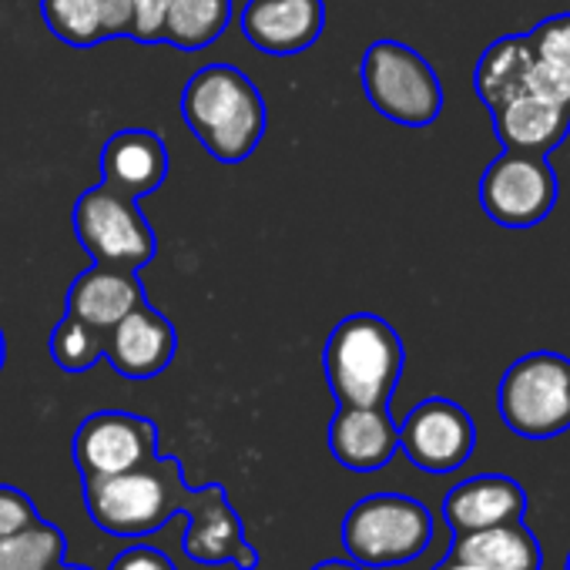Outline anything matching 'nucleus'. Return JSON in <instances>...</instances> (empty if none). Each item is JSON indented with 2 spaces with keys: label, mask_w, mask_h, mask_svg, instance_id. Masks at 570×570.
<instances>
[{
  "label": "nucleus",
  "mask_w": 570,
  "mask_h": 570,
  "mask_svg": "<svg viewBox=\"0 0 570 570\" xmlns=\"http://www.w3.org/2000/svg\"><path fill=\"white\" fill-rule=\"evenodd\" d=\"M195 490L181 476L175 456L155 453L148 463L85 480V507L91 520L115 537H145L165 527L175 513H185Z\"/></svg>",
  "instance_id": "nucleus-1"
},
{
  "label": "nucleus",
  "mask_w": 570,
  "mask_h": 570,
  "mask_svg": "<svg viewBox=\"0 0 570 570\" xmlns=\"http://www.w3.org/2000/svg\"><path fill=\"white\" fill-rule=\"evenodd\" d=\"M185 125L218 161H242L265 131V105L258 88L228 65L202 68L181 95Z\"/></svg>",
  "instance_id": "nucleus-2"
},
{
  "label": "nucleus",
  "mask_w": 570,
  "mask_h": 570,
  "mask_svg": "<svg viewBox=\"0 0 570 570\" xmlns=\"http://www.w3.org/2000/svg\"><path fill=\"white\" fill-rule=\"evenodd\" d=\"M323 363L340 406H386L403 373V343L386 320L356 313L333 330Z\"/></svg>",
  "instance_id": "nucleus-3"
},
{
  "label": "nucleus",
  "mask_w": 570,
  "mask_h": 570,
  "mask_svg": "<svg viewBox=\"0 0 570 570\" xmlns=\"http://www.w3.org/2000/svg\"><path fill=\"white\" fill-rule=\"evenodd\" d=\"M433 540L430 510L403 493H373L343 517V547L363 567H396L416 560Z\"/></svg>",
  "instance_id": "nucleus-4"
},
{
  "label": "nucleus",
  "mask_w": 570,
  "mask_h": 570,
  "mask_svg": "<svg viewBox=\"0 0 570 570\" xmlns=\"http://www.w3.org/2000/svg\"><path fill=\"white\" fill-rule=\"evenodd\" d=\"M503 423L523 440H550L570 430V360L550 350L517 360L497 390Z\"/></svg>",
  "instance_id": "nucleus-5"
},
{
  "label": "nucleus",
  "mask_w": 570,
  "mask_h": 570,
  "mask_svg": "<svg viewBox=\"0 0 570 570\" xmlns=\"http://www.w3.org/2000/svg\"><path fill=\"white\" fill-rule=\"evenodd\" d=\"M363 88L373 108L406 128H426L443 111V88L430 61L400 45L376 41L363 55Z\"/></svg>",
  "instance_id": "nucleus-6"
},
{
  "label": "nucleus",
  "mask_w": 570,
  "mask_h": 570,
  "mask_svg": "<svg viewBox=\"0 0 570 570\" xmlns=\"http://www.w3.org/2000/svg\"><path fill=\"white\" fill-rule=\"evenodd\" d=\"M75 232L98 265L138 272L155 255V232L138 202L108 185H98L78 198Z\"/></svg>",
  "instance_id": "nucleus-7"
},
{
  "label": "nucleus",
  "mask_w": 570,
  "mask_h": 570,
  "mask_svg": "<svg viewBox=\"0 0 570 570\" xmlns=\"http://www.w3.org/2000/svg\"><path fill=\"white\" fill-rule=\"evenodd\" d=\"M557 175L547 155L533 151H503L493 158L480 178V205L490 222L503 228L540 225L557 205Z\"/></svg>",
  "instance_id": "nucleus-8"
},
{
  "label": "nucleus",
  "mask_w": 570,
  "mask_h": 570,
  "mask_svg": "<svg viewBox=\"0 0 570 570\" xmlns=\"http://www.w3.org/2000/svg\"><path fill=\"white\" fill-rule=\"evenodd\" d=\"M476 446V426L453 400H423L400 423V450L423 473L443 476L460 470Z\"/></svg>",
  "instance_id": "nucleus-9"
},
{
  "label": "nucleus",
  "mask_w": 570,
  "mask_h": 570,
  "mask_svg": "<svg viewBox=\"0 0 570 570\" xmlns=\"http://www.w3.org/2000/svg\"><path fill=\"white\" fill-rule=\"evenodd\" d=\"M158 453V430L135 413L105 410L88 416L75 433V463L81 480L111 476L148 463Z\"/></svg>",
  "instance_id": "nucleus-10"
},
{
  "label": "nucleus",
  "mask_w": 570,
  "mask_h": 570,
  "mask_svg": "<svg viewBox=\"0 0 570 570\" xmlns=\"http://www.w3.org/2000/svg\"><path fill=\"white\" fill-rule=\"evenodd\" d=\"M198 497L185 510L188 527L181 537L185 557L195 563H235L238 570L258 567V550L245 540L242 520L228 503L222 483H208L195 490Z\"/></svg>",
  "instance_id": "nucleus-11"
},
{
  "label": "nucleus",
  "mask_w": 570,
  "mask_h": 570,
  "mask_svg": "<svg viewBox=\"0 0 570 570\" xmlns=\"http://www.w3.org/2000/svg\"><path fill=\"white\" fill-rule=\"evenodd\" d=\"M323 0H248L242 35L265 55H299L323 35Z\"/></svg>",
  "instance_id": "nucleus-12"
},
{
  "label": "nucleus",
  "mask_w": 570,
  "mask_h": 570,
  "mask_svg": "<svg viewBox=\"0 0 570 570\" xmlns=\"http://www.w3.org/2000/svg\"><path fill=\"white\" fill-rule=\"evenodd\" d=\"M105 360L125 380H151L175 360V330L141 303L105 333Z\"/></svg>",
  "instance_id": "nucleus-13"
},
{
  "label": "nucleus",
  "mask_w": 570,
  "mask_h": 570,
  "mask_svg": "<svg viewBox=\"0 0 570 570\" xmlns=\"http://www.w3.org/2000/svg\"><path fill=\"white\" fill-rule=\"evenodd\" d=\"M330 450L346 470H380L400 450V426L386 406H340L330 426Z\"/></svg>",
  "instance_id": "nucleus-14"
},
{
  "label": "nucleus",
  "mask_w": 570,
  "mask_h": 570,
  "mask_svg": "<svg viewBox=\"0 0 570 570\" xmlns=\"http://www.w3.org/2000/svg\"><path fill=\"white\" fill-rule=\"evenodd\" d=\"M443 517L453 533L520 523L527 517V493L510 476H473L446 493Z\"/></svg>",
  "instance_id": "nucleus-15"
},
{
  "label": "nucleus",
  "mask_w": 570,
  "mask_h": 570,
  "mask_svg": "<svg viewBox=\"0 0 570 570\" xmlns=\"http://www.w3.org/2000/svg\"><path fill=\"white\" fill-rule=\"evenodd\" d=\"M101 175L105 185L128 195V198H145L158 191V185L168 175V151L155 131L145 128H128L108 138L101 151Z\"/></svg>",
  "instance_id": "nucleus-16"
},
{
  "label": "nucleus",
  "mask_w": 570,
  "mask_h": 570,
  "mask_svg": "<svg viewBox=\"0 0 570 570\" xmlns=\"http://www.w3.org/2000/svg\"><path fill=\"white\" fill-rule=\"evenodd\" d=\"M490 115H493L497 138L510 151L550 155L570 135V108H560L533 91H523V95L490 108Z\"/></svg>",
  "instance_id": "nucleus-17"
},
{
  "label": "nucleus",
  "mask_w": 570,
  "mask_h": 570,
  "mask_svg": "<svg viewBox=\"0 0 570 570\" xmlns=\"http://www.w3.org/2000/svg\"><path fill=\"white\" fill-rule=\"evenodd\" d=\"M141 303H145V289L135 278V272L115 265H95L75 278L68 293V316L108 333Z\"/></svg>",
  "instance_id": "nucleus-18"
},
{
  "label": "nucleus",
  "mask_w": 570,
  "mask_h": 570,
  "mask_svg": "<svg viewBox=\"0 0 570 570\" xmlns=\"http://www.w3.org/2000/svg\"><path fill=\"white\" fill-rule=\"evenodd\" d=\"M450 557L490 567V570H540V543L530 533V527L520 523H500L483 527L470 533H453Z\"/></svg>",
  "instance_id": "nucleus-19"
},
{
  "label": "nucleus",
  "mask_w": 570,
  "mask_h": 570,
  "mask_svg": "<svg viewBox=\"0 0 570 570\" xmlns=\"http://www.w3.org/2000/svg\"><path fill=\"white\" fill-rule=\"evenodd\" d=\"M530 68H533V48L527 41V35H507L500 41H493L473 75L476 95L487 108H497L517 95L527 91L530 81Z\"/></svg>",
  "instance_id": "nucleus-20"
},
{
  "label": "nucleus",
  "mask_w": 570,
  "mask_h": 570,
  "mask_svg": "<svg viewBox=\"0 0 570 570\" xmlns=\"http://www.w3.org/2000/svg\"><path fill=\"white\" fill-rule=\"evenodd\" d=\"M232 21V0H171L161 41L198 51L212 45Z\"/></svg>",
  "instance_id": "nucleus-21"
},
{
  "label": "nucleus",
  "mask_w": 570,
  "mask_h": 570,
  "mask_svg": "<svg viewBox=\"0 0 570 570\" xmlns=\"http://www.w3.org/2000/svg\"><path fill=\"white\" fill-rule=\"evenodd\" d=\"M65 553V533L45 520L14 537H0V570H55Z\"/></svg>",
  "instance_id": "nucleus-22"
},
{
  "label": "nucleus",
  "mask_w": 570,
  "mask_h": 570,
  "mask_svg": "<svg viewBox=\"0 0 570 570\" xmlns=\"http://www.w3.org/2000/svg\"><path fill=\"white\" fill-rule=\"evenodd\" d=\"M41 11H45L51 35L61 38L65 45L91 48V45L105 41L95 0H41Z\"/></svg>",
  "instance_id": "nucleus-23"
},
{
  "label": "nucleus",
  "mask_w": 570,
  "mask_h": 570,
  "mask_svg": "<svg viewBox=\"0 0 570 570\" xmlns=\"http://www.w3.org/2000/svg\"><path fill=\"white\" fill-rule=\"evenodd\" d=\"M51 356L61 370L85 373L105 356V333L75 316H65L61 326L51 333Z\"/></svg>",
  "instance_id": "nucleus-24"
},
{
  "label": "nucleus",
  "mask_w": 570,
  "mask_h": 570,
  "mask_svg": "<svg viewBox=\"0 0 570 570\" xmlns=\"http://www.w3.org/2000/svg\"><path fill=\"white\" fill-rule=\"evenodd\" d=\"M527 41L537 58L570 68V14H553L540 21L533 31H527Z\"/></svg>",
  "instance_id": "nucleus-25"
},
{
  "label": "nucleus",
  "mask_w": 570,
  "mask_h": 570,
  "mask_svg": "<svg viewBox=\"0 0 570 570\" xmlns=\"http://www.w3.org/2000/svg\"><path fill=\"white\" fill-rule=\"evenodd\" d=\"M527 91L560 105V108H570V68L567 65H557V61H543L533 55V68H530V81H527Z\"/></svg>",
  "instance_id": "nucleus-26"
},
{
  "label": "nucleus",
  "mask_w": 570,
  "mask_h": 570,
  "mask_svg": "<svg viewBox=\"0 0 570 570\" xmlns=\"http://www.w3.org/2000/svg\"><path fill=\"white\" fill-rule=\"evenodd\" d=\"M38 520H41L38 507L31 503L28 493L0 483V537H14V533L35 527Z\"/></svg>",
  "instance_id": "nucleus-27"
},
{
  "label": "nucleus",
  "mask_w": 570,
  "mask_h": 570,
  "mask_svg": "<svg viewBox=\"0 0 570 570\" xmlns=\"http://www.w3.org/2000/svg\"><path fill=\"white\" fill-rule=\"evenodd\" d=\"M171 0H135V18H131V38L155 45L165 35V18H168Z\"/></svg>",
  "instance_id": "nucleus-28"
},
{
  "label": "nucleus",
  "mask_w": 570,
  "mask_h": 570,
  "mask_svg": "<svg viewBox=\"0 0 570 570\" xmlns=\"http://www.w3.org/2000/svg\"><path fill=\"white\" fill-rule=\"evenodd\" d=\"M101 31L105 38H121L131 35V18H135V0H95Z\"/></svg>",
  "instance_id": "nucleus-29"
},
{
  "label": "nucleus",
  "mask_w": 570,
  "mask_h": 570,
  "mask_svg": "<svg viewBox=\"0 0 570 570\" xmlns=\"http://www.w3.org/2000/svg\"><path fill=\"white\" fill-rule=\"evenodd\" d=\"M108 570H175L171 560L165 553H158L155 547H128L115 557V563Z\"/></svg>",
  "instance_id": "nucleus-30"
},
{
  "label": "nucleus",
  "mask_w": 570,
  "mask_h": 570,
  "mask_svg": "<svg viewBox=\"0 0 570 570\" xmlns=\"http://www.w3.org/2000/svg\"><path fill=\"white\" fill-rule=\"evenodd\" d=\"M313 570H366V567L356 563V560H323V563H316Z\"/></svg>",
  "instance_id": "nucleus-31"
},
{
  "label": "nucleus",
  "mask_w": 570,
  "mask_h": 570,
  "mask_svg": "<svg viewBox=\"0 0 570 570\" xmlns=\"http://www.w3.org/2000/svg\"><path fill=\"white\" fill-rule=\"evenodd\" d=\"M433 570H490V567H476V563H466V560H456V557H446L440 560Z\"/></svg>",
  "instance_id": "nucleus-32"
},
{
  "label": "nucleus",
  "mask_w": 570,
  "mask_h": 570,
  "mask_svg": "<svg viewBox=\"0 0 570 570\" xmlns=\"http://www.w3.org/2000/svg\"><path fill=\"white\" fill-rule=\"evenodd\" d=\"M4 360H8V343H4V333H0V370H4Z\"/></svg>",
  "instance_id": "nucleus-33"
},
{
  "label": "nucleus",
  "mask_w": 570,
  "mask_h": 570,
  "mask_svg": "<svg viewBox=\"0 0 570 570\" xmlns=\"http://www.w3.org/2000/svg\"><path fill=\"white\" fill-rule=\"evenodd\" d=\"M55 570H91V567H75V563H65V560H61V563H58Z\"/></svg>",
  "instance_id": "nucleus-34"
},
{
  "label": "nucleus",
  "mask_w": 570,
  "mask_h": 570,
  "mask_svg": "<svg viewBox=\"0 0 570 570\" xmlns=\"http://www.w3.org/2000/svg\"><path fill=\"white\" fill-rule=\"evenodd\" d=\"M563 570H570V553H567V567H563Z\"/></svg>",
  "instance_id": "nucleus-35"
}]
</instances>
